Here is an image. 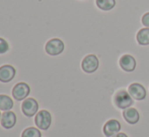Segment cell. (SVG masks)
I'll return each instance as SVG.
<instances>
[{
	"label": "cell",
	"instance_id": "cell-6",
	"mask_svg": "<svg viewBox=\"0 0 149 137\" xmlns=\"http://www.w3.org/2000/svg\"><path fill=\"white\" fill-rule=\"evenodd\" d=\"M22 111L26 117H33L37 115V113L39 112V103L33 98H26V100L22 101Z\"/></svg>",
	"mask_w": 149,
	"mask_h": 137
},
{
	"label": "cell",
	"instance_id": "cell-18",
	"mask_svg": "<svg viewBox=\"0 0 149 137\" xmlns=\"http://www.w3.org/2000/svg\"><path fill=\"white\" fill-rule=\"evenodd\" d=\"M141 22L145 27L149 28V12L143 14V16H142V18H141Z\"/></svg>",
	"mask_w": 149,
	"mask_h": 137
},
{
	"label": "cell",
	"instance_id": "cell-12",
	"mask_svg": "<svg viewBox=\"0 0 149 137\" xmlns=\"http://www.w3.org/2000/svg\"><path fill=\"white\" fill-rule=\"evenodd\" d=\"M123 117L125 121L129 124H137L140 120V114L136 108L129 107L123 111Z\"/></svg>",
	"mask_w": 149,
	"mask_h": 137
},
{
	"label": "cell",
	"instance_id": "cell-17",
	"mask_svg": "<svg viewBox=\"0 0 149 137\" xmlns=\"http://www.w3.org/2000/svg\"><path fill=\"white\" fill-rule=\"evenodd\" d=\"M9 49V45L4 38L0 37V55H4Z\"/></svg>",
	"mask_w": 149,
	"mask_h": 137
},
{
	"label": "cell",
	"instance_id": "cell-14",
	"mask_svg": "<svg viewBox=\"0 0 149 137\" xmlns=\"http://www.w3.org/2000/svg\"><path fill=\"white\" fill-rule=\"evenodd\" d=\"M13 108V100L7 95H0V110L10 111Z\"/></svg>",
	"mask_w": 149,
	"mask_h": 137
},
{
	"label": "cell",
	"instance_id": "cell-10",
	"mask_svg": "<svg viewBox=\"0 0 149 137\" xmlns=\"http://www.w3.org/2000/svg\"><path fill=\"white\" fill-rule=\"evenodd\" d=\"M119 65L123 71L127 73H131L136 68V60L131 55H124L120 58Z\"/></svg>",
	"mask_w": 149,
	"mask_h": 137
},
{
	"label": "cell",
	"instance_id": "cell-4",
	"mask_svg": "<svg viewBox=\"0 0 149 137\" xmlns=\"http://www.w3.org/2000/svg\"><path fill=\"white\" fill-rule=\"evenodd\" d=\"M98 67H100V61L95 55H87L86 57L83 58L81 62V68L86 74H92L96 72Z\"/></svg>",
	"mask_w": 149,
	"mask_h": 137
},
{
	"label": "cell",
	"instance_id": "cell-19",
	"mask_svg": "<svg viewBox=\"0 0 149 137\" xmlns=\"http://www.w3.org/2000/svg\"><path fill=\"white\" fill-rule=\"evenodd\" d=\"M112 137H128L127 134H125V133H119L118 134H116V135H114V136H112Z\"/></svg>",
	"mask_w": 149,
	"mask_h": 137
},
{
	"label": "cell",
	"instance_id": "cell-11",
	"mask_svg": "<svg viewBox=\"0 0 149 137\" xmlns=\"http://www.w3.org/2000/svg\"><path fill=\"white\" fill-rule=\"evenodd\" d=\"M16 115L12 111H4L1 116V126L4 129H11L16 124Z\"/></svg>",
	"mask_w": 149,
	"mask_h": 137
},
{
	"label": "cell",
	"instance_id": "cell-9",
	"mask_svg": "<svg viewBox=\"0 0 149 137\" xmlns=\"http://www.w3.org/2000/svg\"><path fill=\"white\" fill-rule=\"evenodd\" d=\"M121 130V123L116 119H111L104 125L102 131L107 137H112L118 134Z\"/></svg>",
	"mask_w": 149,
	"mask_h": 137
},
{
	"label": "cell",
	"instance_id": "cell-8",
	"mask_svg": "<svg viewBox=\"0 0 149 137\" xmlns=\"http://www.w3.org/2000/svg\"><path fill=\"white\" fill-rule=\"evenodd\" d=\"M16 70L11 65H3L0 67V82L9 83L14 79Z\"/></svg>",
	"mask_w": 149,
	"mask_h": 137
},
{
	"label": "cell",
	"instance_id": "cell-2",
	"mask_svg": "<svg viewBox=\"0 0 149 137\" xmlns=\"http://www.w3.org/2000/svg\"><path fill=\"white\" fill-rule=\"evenodd\" d=\"M52 123V115L47 110H41L35 117V124L39 129L48 130Z\"/></svg>",
	"mask_w": 149,
	"mask_h": 137
},
{
	"label": "cell",
	"instance_id": "cell-1",
	"mask_svg": "<svg viewBox=\"0 0 149 137\" xmlns=\"http://www.w3.org/2000/svg\"><path fill=\"white\" fill-rule=\"evenodd\" d=\"M114 103L119 109L125 110L133 105L134 99L132 98L128 91L119 90L114 96Z\"/></svg>",
	"mask_w": 149,
	"mask_h": 137
},
{
	"label": "cell",
	"instance_id": "cell-13",
	"mask_svg": "<svg viewBox=\"0 0 149 137\" xmlns=\"http://www.w3.org/2000/svg\"><path fill=\"white\" fill-rule=\"evenodd\" d=\"M136 39H137V42L139 43L140 45H149V28L148 27L141 28V29L137 32Z\"/></svg>",
	"mask_w": 149,
	"mask_h": 137
},
{
	"label": "cell",
	"instance_id": "cell-5",
	"mask_svg": "<svg viewBox=\"0 0 149 137\" xmlns=\"http://www.w3.org/2000/svg\"><path fill=\"white\" fill-rule=\"evenodd\" d=\"M12 97L16 101L26 100L31 93V88L26 83L20 82L17 83L15 86L12 88Z\"/></svg>",
	"mask_w": 149,
	"mask_h": 137
},
{
	"label": "cell",
	"instance_id": "cell-15",
	"mask_svg": "<svg viewBox=\"0 0 149 137\" xmlns=\"http://www.w3.org/2000/svg\"><path fill=\"white\" fill-rule=\"evenodd\" d=\"M95 4L102 11H110L116 6V0H95Z\"/></svg>",
	"mask_w": 149,
	"mask_h": 137
},
{
	"label": "cell",
	"instance_id": "cell-20",
	"mask_svg": "<svg viewBox=\"0 0 149 137\" xmlns=\"http://www.w3.org/2000/svg\"><path fill=\"white\" fill-rule=\"evenodd\" d=\"M1 111V110H0ZM1 116H2V114H1V112H0V121H1Z\"/></svg>",
	"mask_w": 149,
	"mask_h": 137
},
{
	"label": "cell",
	"instance_id": "cell-7",
	"mask_svg": "<svg viewBox=\"0 0 149 137\" xmlns=\"http://www.w3.org/2000/svg\"><path fill=\"white\" fill-rule=\"evenodd\" d=\"M128 92L131 95V97L134 100L142 101L146 98V89L143 87V85L139 84V83H133L128 87Z\"/></svg>",
	"mask_w": 149,
	"mask_h": 137
},
{
	"label": "cell",
	"instance_id": "cell-3",
	"mask_svg": "<svg viewBox=\"0 0 149 137\" xmlns=\"http://www.w3.org/2000/svg\"><path fill=\"white\" fill-rule=\"evenodd\" d=\"M65 49V45L60 38H52L47 41L45 45V51L49 55L55 57L63 53Z\"/></svg>",
	"mask_w": 149,
	"mask_h": 137
},
{
	"label": "cell",
	"instance_id": "cell-16",
	"mask_svg": "<svg viewBox=\"0 0 149 137\" xmlns=\"http://www.w3.org/2000/svg\"><path fill=\"white\" fill-rule=\"evenodd\" d=\"M22 137H42V133L39 128L28 127L22 131Z\"/></svg>",
	"mask_w": 149,
	"mask_h": 137
}]
</instances>
